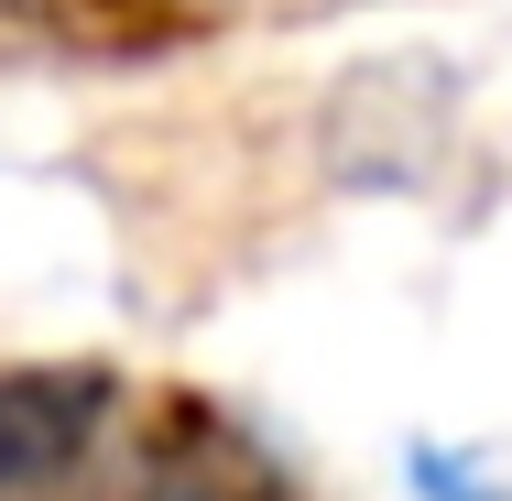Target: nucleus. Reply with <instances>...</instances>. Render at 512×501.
<instances>
[{
  "label": "nucleus",
  "mask_w": 512,
  "mask_h": 501,
  "mask_svg": "<svg viewBox=\"0 0 512 501\" xmlns=\"http://www.w3.org/2000/svg\"><path fill=\"white\" fill-rule=\"evenodd\" d=\"M120 414V371L99 360H11L0 371V491H33L77 469Z\"/></svg>",
  "instance_id": "obj_1"
},
{
  "label": "nucleus",
  "mask_w": 512,
  "mask_h": 501,
  "mask_svg": "<svg viewBox=\"0 0 512 501\" xmlns=\"http://www.w3.org/2000/svg\"><path fill=\"white\" fill-rule=\"evenodd\" d=\"M142 501H262V491H251L240 469H186V480H153Z\"/></svg>",
  "instance_id": "obj_2"
}]
</instances>
